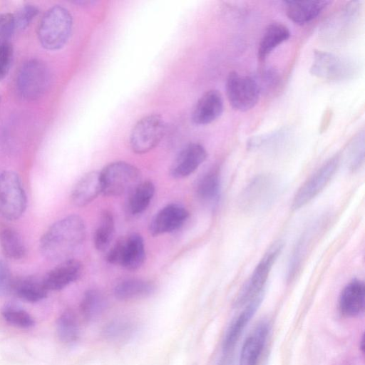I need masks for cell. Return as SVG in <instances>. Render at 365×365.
I'll return each mask as SVG.
<instances>
[{
    "label": "cell",
    "instance_id": "obj_1",
    "mask_svg": "<svg viewBox=\"0 0 365 365\" xmlns=\"http://www.w3.org/2000/svg\"><path fill=\"white\" fill-rule=\"evenodd\" d=\"M86 237L83 219L70 215L51 225L39 242L41 255L51 261L61 262L69 259L82 245Z\"/></svg>",
    "mask_w": 365,
    "mask_h": 365
},
{
    "label": "cell",
    "instance_id": "obj_2",
    "mask_svg": "<svg viewBox=\"0 0 365 365\" xmlns=\"http://www.w3.org/2000/svg\"><path fill=\"white\" fill-rule=\"evenodd\" d=\"M73 19L69 11L56 5L48 9L42 16L38 27L41 45L47 50L61 48L70 38Z\"/></svg>",
    "mask_w": 365,
    "mask_h": 365
},
{
    "label": "cell",
    "instance_id": "obj_3",
    "mask_svg": "<svg viewBox=\"0 0 365 365\" xmlns=\"http://www.w3.org/2000/svg\"><path fill=\"white\" fill-rule=\"evenodd\" d=\"M100 176L101 194L108 197L129 194L141 182L140 170L124 161L109 163L100 172Z\"/></svg>",
    "mask_w": 365,
    "mask_h": 365
},
{
    "label": "cell",
    "instance_id": "obj_4",
    "mask_svg": "<svg viewBox=\"0 0 365 365\" xmlns=\"http://www.w3.org/2000/svg\"><path fill=\"white\" fill-rule=\"evenodd\" d=\"M283 245V242L278 240L268 248L237 296L235 307L245 306L253 299L264 294L269 272L280 255Z\"/></svg>",
    "mask_w": 365,
    "mask_h": 365
},
{
    "label": "cell",
    "instance_id": "obj_5",
    "mask_svg": "<svg viewBox=\"0 0 365 365\" xmlns=\"http://www.w3.org/2000/svg\"><path fill=\"white\" fill-rule=\"evenodd\" d=\"M50 83V71L41 60L31 58L20 68L16 76V90L26 101H35L41 97Z\"/></svg>",
    "mask_w": 365,
    "mask_h": 365
},
{
    "label": "cell",
    "instance_id": "obj_6",
    "mask_svg": "<svg viewBox=\"0 0 365 365\" xmlns=\"http://www.w3.org/2000/svg\"><path fill=\"white\" fill-rule=\"evenodd\" d=\"M357 71V65L349 58L324 51H314L310 73L317 78L339 82L352 78Z\"/></svg>",
    "mask_w": 365,
    "mask_h": 365
},
{
    "label": "cell",
    "instance_id": "obj_7",
    "mask_svg": "<svg viewBox=\"0 0 365 365\" xmlns=\"http://www.w3.org/2000/svg\"><path fill=\"white\" fill-rule=\"evenodd\" d=\"M27 199L19 176L14 171L0 173V213L6 219L15 220L25 212Z\"/></svg>",
    "mask_w": 365,
    "mask_h": 365
},
{
    "label": "cell",
    "instance_id": "obj_8",
    "mask_svg": "<svg viewBox=\"0 0 365 365\" xmlns=\"http://www.w3.org/2000/svg\"><path fill=\"white\" fill-rule=\"evenodd\" d=\"M106 260L118 264L128 270H136L145 259L143 237L138 233H131L119 238L107 252Z\"/></svg>",
    "mask_w": 365,
    "mask_h": 365
},
{
    "label": "cell",
    "instance_id": "obj_9",
    "mask_svg": "<svg viewBox=\"0 0 365 365\" xmlns=\"http://www.w3.org/2000/svg\"><path fill=\"white\" fill-rule=\"evenodd\" d=\"M225 91L232 108L241 112L253 108L261 94L252 77L240 75L235 71L227 76Z\"/></svg>",
    "mask_w": 365,
    "mask_h": 365
},
{
    "label": "cell",
    "instance_id": "obj_10",
    "mask_svg": "<svg viewBox=\"0 0 365 365\" xmlns=\"http://www.w3.org/2000/svg\"><path fill=\"white\" fill-rule=\"evenodd\" d=\"M166 125L158 115H149L139 120L133 126L130 135L132 150L143 154L155 148L165 133Z\"/></svg>",
    "mask_w": 365,
    "mask_h": 365
},
{
    "label": "cell",
    "instance_id": "obj_11",
    "mask_svg": "<svg viewBox=\"0 0 365 365\" xmlns=\"http://www.w3.org/2000/svg\"><path fill=\"white\" fill-rule=\"evenodd\" d=\"M279 192L277 180L269 175H259L245 187L240 197V205L246 211L253 212L268 207Z\"/></svg>",
    "mask_w": 365,
    "mask_h": 365
},
{
    "label": "cell",
    "instance_id": "obj_12",
    "mask_svg": "<svg viewBox=\"0 0 365 365\" xmlns=\"http://www.w3.org/2000/svg\"><path fill=\"white\" fill-rule=\"evenodd\" d=\"M340 163L335 155L324 162L299 188L292 203L293 210H299L312 200L329 183Z\"/></svg>",
    "mask_w": 365,
    "mask_h": 365
},
{
    "label": "cell",
    "instance_id": "obj_13",
    "mask_svg": "<svg viewBox=\"0 0 365 365\" xmlns=\"http://www.w3.org/2000/svg\"><path fill=\"white\" fill-rule=\"evenodd\" d=\"M271 331L269 321H259L245 339L240 355V365H259Z\"/></svg>",
    "mask_w": 365,
    "mask_h": 365
},
{
    "label": "cell",
    "instance_id": "obj_14",
    "mask_svg": "<svg viewBox=\"0 0 365 365\" xmlns=\"http://www.w3.org/2000/svg\"><path fill=\"white\" fill-rule=\"evenodd\" d=\"M189 212L185 207L178 203H170L160 210L149 224L152 236H159L179 229L187 220Z\"/></svg>",
    "mask_w": 365,
    "mask_h": 365
},
{
    "label": "cell",
    "instance_id": "obj_15",
    "mask_svg": "<svg viewBox=\"0 0 365 365\" xmlns=\"http://www.w3.org/2000/svg\"><path fill=\"white\" fill-rule=\"evenodd\" d=\"M207 155V151L201 144L192 143L187 145L172 163L170 175L176 179L189 176L205 160Z\"/></svg>",
    "mask_w": 365,
    "mask_h": 365
},
{
    "label": "cell",
    "instance_id": "obj_16",
    "mask_svg": "<svg viewBox=\"0 0 365 365\" xmlns=\"http://www.w3.org/2000/svg\"><path fill=\"white\" fill-rule=\"evenodd\" d=\"M81 263L74 259H67L60 262L51 269L43 279L48 291H58L64 289L76 280L82 274Z\"/></svg>",
    "mask_w": 365,
    "mask_h": 365
},
{
    "label": "cell",
    "instance_id": "obj_17",
    "mask_svg": "<svg viewBox=\"0 0 365 365\" xmlns=\"http://www.w3.org/2000/svg\"><path fill=\"white\" fill-rule=\"evenodd\" d=\"M224 110V101L219 91H206L197 101L192 112V120L197 125H207L220 117Z\"/></svg>",
    "mask_w": 365,
    "mask_h": 365
},
{
    "label": "cell",
    "instance_id": "obj_18",
    "mask_svg": "<svg viewBox=\"0 0 365 365\" xmlns=\"http://www.w3.org/2000/svg\"><path fill=\"white\" fill-rule=\"evenodd\" d=\"M263 296L264 294L257 297L248 302L245 305V308L230 324L226 331L222 344V351L224 354L229 353L235 346L245 327L259 307L262 301Z\"/></svg>",
    "mask_w": 365,
    "mask_h": 365
},
{
    "label": "cell",
    "instance_id": "obj_19",
    "mask_svg": "<svg viewBox=\"0 0 365 365\" xmlns=\"http://www.w3.org/2000/svg\"><path fill=\"white\" fill-rule=\"evenodd\" d=\"M365 285L360 279H353L342 289L339 298V309L347 317H354L364 312Z\"/></svg>",
    "mask_w": 365,
    "mask_h": 365
},
{
    "label": "cell",
    "instance_id": "obj_20",
    "mask_svg": "<svg viewBox=\"0 0 365 365\" xmlns=\"http://www.w3.org/2000/svg\"><path fill=\"white\" fill-rule=\"evenodd\" d=\"M288 18L294 23L304 25L315 19L331 3L330 1H284Z\"/></svg>",
    "mask_w": 365,
    "mask_h": 365
},
{
    "label": "cell",
    "instance_id": "obj_21",
    "mask_svg": "<svg viewBox=\"0 0 365 365\" xmlns=\"http://www.w3.org/2000/svg\"><path fill=\"white\" fill-rule=\"evenodd\" d=\"M101 193L102 186L100 172L91 171L82 176L74 185L71 200L76 206L83 207L91 203Z\"/></svg>",
    "mask_w": 365,
    "mask_h": 365
},
{
    "label": "cell",
    "instance_id": "obj_22",
    "mask_svg": "<svg viewBox=\"0 0 365 365\" xmlns=\"http://www.w3.org/2000/svg\"><path fill=\"white\" fill-rule=\"evenodd\" d=\"M155 285L150 281L131 278L118 283L113 293L120 301H130L148 297L155 292Z\"/></svg>",
    "mask_w": 365,
    "mask_h": 365
},
{
    "label": "cell",
    "instance_id": "obj_23",
    "mask_svg": "<svg viewBox=\"0 0 365 365\" xmlns=\"http://www.w3.org/2000/svg\"><path fill=\"white\" fill-rule=\"evenodd\" d=\"M289 29L282 23L273 22L265 29L257 50L258 58L264 61L280 44L290 37Z\"/></svg>",
    "mask_w": 365,
    "mask_h": 365
},
{
    "label": "cell",
    "instance_id": "obj_24",
    "mask_svg": "<svg viewBox=\"0 0 365 365\" xmlns=\"http://www.w3.org/2000/svg\"><path fill=\"white\" fill-rule=\"evenodd\" d=\"M12 291L19 298L32 303L46 298L48 292L43 279L30 276L14 279Z\"/></svg>",
    "mask_w": 365,
    "mask_h": 365
},
{
    "label": "cell",
    "instance_id": "obj_25",
    "mask_svg": "<svg viewBox=\"0 0 365 365\" xmlns=\"http://www.w3.org/2000/svg\"><path fill=\"white\" fill-rule=\"evenodd\" d=\"M155 194V186L151 181L139 183L128 195L126 209L131 215L143 212L149 206Z\"/></svg>",
    "mask_w": 365,
    "mask_h": 365
},
{
    "label": "cell",
    "instance_id": "obj_26",
    "mask_svg": "<svg viewBox=\"0 0 365 365\" xmlns=\"http://www.w3.org/2000/svg\"><path fill=\"white\" fill-rule=\"evenodd\" d=\"M107 300L98 289H88L83 295L80 309L83 318L90 322L98 319L105 311Z\"/></svg>",
    "mask_w": 365,
    "mask_h": 365
},
{
    "label": "cell",
    "instance_id": "obj_27",
    "mask_svg": "<svg viewBox=\"0 0 365 365\" xmlns=\"http://www.w3.org/2000/svg\"><path fill=\"white\" fill-rule=\"evenodd\" d=\"M220 178L216 170H212L204 174L198 180L196 186L197 197L204 202L215 204L220 195Z\"/></svg>",
    "mask_w": 365,
    "mask_h": 365
},
{
    "label": "cell",
    "instance_id": "obj_28",
    "mask_svg": "<svg viewBox=\"0 0 365 365\" xmlns=\"http://www.w3.org/2000/svg\"><path fill=\"white\" fill-rule=\"evenodd\" d=\"M115 233V222L113 215L108 210L101 213L97 227L93 234L96 249L103 252L110 246Z\"/></svg>",
    "mask_w": 365,
    "mask_h": 365
},
{
    "label": "cell",
    "instance_id": "obj_29",
    "mask_svg": "<svg viewBox=\"0 0 365 365\" xmlns=\"http://www.w3.org/2000/svg\"><path fill=\"white\" fill-rule=\"evenodd\" d=\"M0 245L4 255L11 259L24 257L26 250L21 235L13 228H5L0 235Z\"/></svg>",
    "mask_w": 365,
    "mask_h": 365
},
{
    "label": "cell",
    "instance_id": "obj_30",
    "mask_svg": "<svg viewBox=\"0 0 365 365\" xmlns=\"http://www.w3.org/2000/svg\"><path fill=\"white\" fill-rule=\"evenodd\" d=\"M56 332L59 339L66 344L77 341L79 327L75 314L71 311L63 312L56 321Z\"/></svg>",
    "mask_w": 365,
    "mask_h": 365
},
{
    "label": "cell",
    "instance_id": "obj_31",
    "mask_svg": "<svg viewBox=\"0 0 365 365\" xmlns=\"http://www.w3.org/2000/svg\"><path fill=\"white\" fill-rule=\"evenodd\" d=\"M136 330L135 324L127 319H115L108 322L103 329V336L112 341L128 339Z\"/></svg>",
    "mask_w": 365,
    "mask_h": 365
},
{
    "label": "cell",
    "instance_id": "obj_32",
    "mask_svg": "<svg viewBox=\"0 0 365 365\" xmlns=\"http://www.w3.org/2000/svg\"><path fill=\"white\" fill-rule=\"evenodd\" d=\"M1 314L9 324L16 327L28 329L34 324L32 317L26 310L14 304H6L1 310Z\"/></svg>",
    "mask_w": 365,
    "mask_h": 365
},
{
    "label": "cell",
    "instance_id": "obj_33",
    "mask_svg": "<svg viewBox=\"0 0 365 365\" xmlns=\"http://www.w3.org/2000/svg\"><path fill=\"white\" fill-rule=\"evenodd\" d=\"M364 132L361 130L351 140L347 147L346 160L349 169L361 168L364 160Z\"/></svg>",
    "mask_w": 365,
    "mask_h": 365
},
{
    "label": "cell",
    "instance_id": "obj_34",
    "mask_svg": "<svg viewBox=\"0 0 365 365\" xmlns=\"http://www.w3.org/2000/svg\"><path fill=\"white\" fill-rule=\"evenodd\" d=\"M289 133V128L282 127L270 132L255 135L248 140L247 147L250 149H256L271 146L285 140Z\"/></svg>",
    "mask_w": 365,
    "mask_h": 365
},
{
    "label": "cell",
    "instance_id": "obj_35",
    "mask_svg": "<svg viewBox=\"0 0 365 365\" xmlns=\"http://www.w3.org/2000/svg\"><path fill=\"white\" fill-rule=\"evenodd\" d=\"M257 85L260 93H268L279 85L280 78L277 70L272 67L263 68L252 76Z\"/></svg>",
    "mask_w": 365,
    "mask_h": 365
},
{
    "label": "cell",
    "instance_id": "obj_36",
    "mask_svg": "<svg viewBox=\"0 0 365 365\" xmlns=\"http://www.w3.org/2000/svg\"><path fill=\"white\" fill-rule=\"evenodd\" d=\"M38 14V9L32 4H26L14 15L16 28L24 29L31 23Z\"/></svg>",
    "mask_w": 365,
    "mask_h": 365
},
{
    "label": "cell",
    "instance_id": "obj_37",
    "mask_svg": "<svg viewBox=\"0 0 365 365\" xmlns=\"http://www.w3.org/2000/svg\"><path fill=\"white\" fill-rule=\"evenodd\" d=\"M16 28L14 16L10 13L0 14V42L9 43Z\"/></svg>",
    "mask_w": 365,
    "mask_h": 365
},
{
    "label": "cell",
    "instance_id": "obj_38",
    "mask_svg": "<svg viewBox=\"0 0 365 365\" xmlns=\"http://www.w3.org/2000/svg\"><path fill=\"white\" fill-rule=\"evenodd\" d=\"M14 56L13 46L10 43L4 44L0 49V81L8 74Z\"/></svg>",
    "mask_w": 365,
    "mask_h": 365
},
{
    "label": "cell",
    "instance_id": "obj_39",
    "mask_svg": "<svg viewBox=\"0 0 365 365\" xmlns=\"http://www.w3.org/2000/svg\"><path fill=\"white\" fill-rule=\"evenodd\" d=\"M14 279L6 262L0 259V296H5L12 291Z\"/></svg>",
    "mask_w": 365,
    "mask_h": 365
},
{
    "label": "cell",
    "instance_id": "obj_40",
    "mask_svg": "<svg viewBox=\"0 0 365 365\" xmlns=\"http://www.w3.org/2000/svg\"><path fill=\"white\" fill-rule=\"evenodd\" d=\"M6 43H3L0 42V49H1V48L4 44H6Z\"/></svg>",
    "mask_w": 365,
    "mask_h": 365
}]
</instances>
